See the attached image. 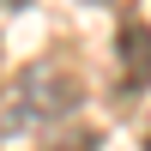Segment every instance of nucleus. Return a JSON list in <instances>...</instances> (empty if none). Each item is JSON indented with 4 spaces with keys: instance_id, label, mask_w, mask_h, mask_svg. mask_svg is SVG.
I'll return each instance as SVG.
<instances>
[{
    "instance_id": "f03ea898",
    "label": "nucleus",
    "mask_w": 151,
    "mask_h": 151,
    "mask_svg": "<svg viewBox=\"0 0 151 151\" xmlns=\"http://www.w3.org/2000/svg\"><path fill=\"white\" fill-rule=\"evenodd\" d=\"M115 60H121V91H151V24L145 18H121L115 24Z\"/></svg>"
},
{
    "instance_id": "20e7f679",
    "label": "nucleus",
    "mask_w": 151,
    "mask_h": 151,
    "mask_svg": "<svg viewBox=\"0 0 151 151\" xmlns=\"http://www.w3.org/2000/svg\"><path fill=\"white\" fill-rule=\"evenodd\" d=\"M139 151H151V121H145V139H139Z\"/></svg>"
},
{
    "instance_id": "f257e3e1",
    "label": "nucleus",
    "mask_w": 151,
    "mask_h": 151,
    "mask_svg": "<svg viewBox=\"0 0 151 151\" xmlns=\"http://www.w3.org/2000/svg\"><path fill=\"white\" fill-rule=\"evenodd\" d=\"M79 109V73L60 60H30L6 91V133H30V127H55Z\"/></svg>"
},
{
    "instance_id": "7ed1b4c3",
    "label": "nucleus",
    "mask_w": 151,
    "mask_h": 151,
    "mask_svg": "<svg viewBox=\"0 0 151 151\" xmlns=\"http://www.w3.org/2000/svg\"><path fill=\"white\" fill-rule=\"evenodd\" d=\"M42 151H97V133H91V127H73L67 139H48Z\"/></svg>"
}]
</instances>
